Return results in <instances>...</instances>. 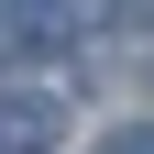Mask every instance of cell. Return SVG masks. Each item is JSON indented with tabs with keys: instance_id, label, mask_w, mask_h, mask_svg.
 <instances>
[{
	"instance_id": "obj_1",
	"label": "cell",
	"mask_w": 154,
	"mask_h": 154,
	"mask_svg": "<svg viewBox=\"0 0 154 154\" xmlns=\"http://www.w3.org/2000/svg\"><path fill=\"white\" fill-rule=\"evenodd\" d=\"M66 22H77L66 0H11V44H22V55H55V44H66Z\"/></svg>"
},
{
	"instance_id": "obj_2",
	"label": "cell",
	"mask_w": 154,
	"mask_h": 154,
	"mask_svg": "<svg viewBox=\"0 0 154 154\" xmlns=\"http://www.w3.org/2000/svg\"><path fill=\"white\" fill-rule=\"evenodd\" d=\"M99 154H154V132H143V121H121V132H110Z\"/></svg>"
}]
</instances>
